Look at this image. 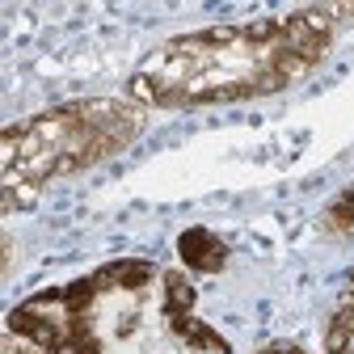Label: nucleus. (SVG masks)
<instances>
[{"label":"nucleus","instance_id":"nucleus-1","mask_svg":"<svg viewBox=\"0 0 354 354\" xmlns=\"http://www.w3.org/2000/svg\"><path fill=\"white\" fill-rule=\"evenodd\" d=\"M9 333L42 354H232L194 313V283L144 257H118L9 313Z\"/></svg>","mask_w":354,"mask_h":354},{"label":"nucleus","instance_id":"nucleus-2","mask_svg":"<svg viewBox=\"0 0 354 354\" xmlns=\"http://www.w3.org/2000/svg\"><path fill=\"white\" fill-rule=\"evenodd\" d=\"M329 9H295L283 17L194 30L160 42L136 68L131 97L160 110L270 97L313 76L329 55Z\"/></svg>","mask_w":354,"mask_h":354},{"label":"nucleus","instance_id":"nucleus-3","mask_svg":"<svg viewBox=\"0 0 354 354\" xmlns=\"http://www.w3.org/2000/svg\"><path fill=\"white\" fill-rule=\"evenodd\" d=\"M148 110L136 97H84L42 110L5 131V198L38 190L55 177L80 173L122 152L144 131Z\"/></svg>","mask_w":354,"mask_h":354},{"label":"nucleus","instance_id":"nucleus-4","mask_svg":"<svg viewBox=\"0 0 354 354\" xmlns=\"http://www.w3.org/2000/svg\"><path fill=\"white\" fill-rule=\"evenodd\" d=\"M321 228L329 232V236H354V182L325 207V215H321Z\"/></svg>","mask_w":354,"mask_h":354},{"label":"nucleus","instance_id":"nucleus-5","mask_svg":"<svg viewBox=\"0 0 354 354\" xmlns=\"http://www.w3.org/2000/svg\"><path fill=\"white\" fill-rule=\"evenodd\" d=\"M325 354H354V304L346 299L325 333Z\"/></svg>","mask_w":354,"mask_h":354},{"label":"nucleus","instance_id":"nucleus-6","mask_svg":"<svg viewBox=\"0 0 354 354\" xmlns=\"http://www.w3.org/2000/svg\"><path fill=\"white\" fill-rule=\"evenodd\" d=\"M261 354H304L299 346H287V342H279V346H266Z\"/></svg>","mask_w":354,"mask_h":354},{"label":"nucleus","instance_id":"nucleus-7","mask_svg":"<svg viewBox=\"0 0 354 354\" xmlns=\"http://www.w3.org/2000/svg\"><path fill=\"white\" fill-rule=\"evenodd\" d=\"M350 304H354V283H350Z\"/></svg>","mask_w":354,"mask_h":354}]
</instances>
